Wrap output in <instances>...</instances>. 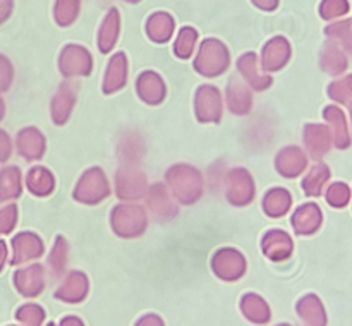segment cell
<instances>
[{
	"instance_id": "4316f807",
	"label": "cell",
	"mask_w": 352,
	"mask_h": 326,
	"mask_svg": "<svg viewBox=\"0 0 352 326\" xmlns=\"http://www.w3.org/2000/svg\"><path fill=\"white\" fill-rule=\"evenodd\" d=\"M325 117H327V120H330V122L333 124V127H336L337 146L339 148L349 146V136H347L346 126H344L346 122H344L342 112H340L339 108H336V106H329L325 112Z\"/></svg>"
},
{
	"instance_id": "f1b7e54d",
	"label": "cell",
	"mask_w": 352,
	"mask_h": 326,
	"mask_svg": "<svg viewBox=\"0 0 352 326\" xmlns=\"http://www.w3.org/2000/svg\"><path fill=\"white\" fill-rule=\"evenodd\" d=\"M302 314H308L311 326H325V312H323L322 304L316 297H308L301 304Z\"/></svg>"
},
{
	"instance_id": "5bb4252c",
	"label": "cell",
	"mask_w": 352,
	"mask_h": 326,
	"mask_svg": "<svg viewBox=\"0 0 352 326\" xmlns=\"http://www.w3.org/2000/svg\"><path fill=\"white\" fill-rule=\"evenodd\" d=\"M14 261L12 263H21L28 257L40 256L41 254V242L31 233H23V235L14 239Z\"/></svg>"
},
{
	"instance_id": "7c38bea8",
	"label": "cell",
	"mask_w": 352,
	"mask_h": 326,
	"mask_svg": "<svg viewBox=\"0 0 352 326\" xmlns=\"http://www.w3.org/2000/svg\"><path fill=\"white\" fill-rule=\"evenodd\" d=\"M126 57H124V54H117L116 57L110 60L109 69H107L103 91L113 93L119 88H122V86L126 84Z\"/></svg>"
},
{
	"instance_id": "8fae6325",
	"label": "cell",
	"mask_w": 352,
	"mask_h": 326,
	"mask_svg": "<svg viewBox=\"0 0 352 326\" xmlns=\"http://www.w3.org/2000/svg\"><path fill=\"white\" fill-rule=\"evenodd\" d=\"M138 93L148 103H158L164 100V82L153 72H144L138 81Z\"/></svg>"
},
{
	"instance_id": "60d3db41",
	"label": "cell",
	"mask_w": 352,
	"mask_h": 326,
	"mask_svg": "<svg viewBox=\"0 0 352 326\" xmlns=\"http://www.w3.org/2000/svg\"><path fill=\"white\" fill-rule=\"evenodd\" d=\"M254 3H256L258 7H261V9H267V10H272L277 7V0H253Z\"/></svg>"
},
{
	"instance_id": "277c9868",
	"label": "cell",
	"mask_w": 352,
	"mask_h": 326,
	"mask_svg": "<svg viewBox=\"0 0 352 326\" xmlns=\"http://www.w3.org/2000/svg\"><path fill=\"white\" fill-rule=\"evenodd\" d=\"M109 196V184L98 168L89 170L76 187V199L82 202H98Z\"/></svg>"
},
{
	"instance_id": "e575fe53",
	"label": "cell",
	"mask_w": 352,
	"mask_h": 326,
	"mask_svg": "<svg viewBox=\"0 0 352 326\" xmlns=\"http://www.w3.org/2000/svg\"><path fill=\"white\" fill-rule=\"evenodd\" d=\"M349 189L344 184H333L332 187L329 189V194H327V199H329L330 205L337 206V208H342L347 201H349Z\"/></svg>"
},
{
	"instance_id": "9c48e42d",
	"label": "cell",
	"mask_w": 352,
	"mask_h": 326,
	"mask_svg": "<svg viewBox=\"0 0 352 326\" xmlns=\"http://www.w3.org/2000/svg\"><path fill=\"white\" fill-rule=\"evenodd\" d=\"M144 189V177L136 170L119 172L117 177V194L119 198H140Z\"/></svg>"
},
{
	"instance_id": "7402d4cb",
	"label": "cell",
	"mask_w": 352,
	"mask_h": 326,
	"mask_svg": "<svg viewBox=\"0 0 352 326\" xmlns=\"http://www.w3.org/2000/svg\"><path fill=\"white\" fill-rule=\"evenodd\" d=\"M291 206V196L284 189L270 191L265 198V211L270 216H282Z\"/></svg>"
},
{
	"instance_id": "d590c367",
	"label": "cell",
	"mask_w": 352,
	"mask_h": 326,
	"mask_svg": "<svg viewBox=\"0 0 352 326\" xmlns=\"http://www.w3.org/2000/svg\"><path fill=\"white\" fill-rule=\"evenodd\" d=\"M330 95H332V98L339 100V102H347L352 95V75L330 86Z\"/></svg>"
},
{
	"instance_id": "1f68e13d",
	"label": "cell",
	"mask_w": 352,
	"mask_h": 326,
	"mask_svg": "<svg viewBox=\"0 0 352 326\" xmlns=\"http://www.w3.org/2000/svg\"><path fill=\"white\" fill-rule=\"evenodd\" d=\"M327 34L333 40L340 41L344 47L352 48V26L351 21H342V23H336L332 26L327 27Z\"/></svg>"
},
{
	"instance_id": "52a82bcc",
	"label": "cell",
	"mask_w": 352,
	"mask_h": 326,
	"mask_svg": "<svg viewBox=\"0 0 352 326\" xmlns=\"http://www.w3.org/2000/svg\"><path fill=\"white\" fill-rule=\"evenodd\" d=\"M229 199L236 205H246L253 199V182L246 170H232L229 175Z\"/></svg>"
},
{
	"instance_id": "484cf974",
	"label": "cell",
	"mask_w": 352,
	"mask_h": 326,
	"mask_svg": "<svg viewBox=\"0 0 352 326\" xmlns=\"http://www.w3.org/2000/svg\"><path fill=\"white\" fill-rule=\"evenodd\" d=\"M346 57L342 51L336 47V45H327L325 51H323V67L325 71L332 72V74H339L346 69Z\"/></svg>"
},
{
	"instance_id": "4dcf8cb0",
	"label": "cell",
	"mask_w": 352,
	"mask_h": 326,
	"mask_svg": "<svg viewBox=\"0 0 352 326\" xmlns=\"http://www.w3.org/2000/svg\"><path fill=\"white\" fill-rule=\"evenodd\" d=\"M150 206L157 215H165L167 211L175 213L177 208H172V202H168L165 189L162 185H155L150 192Z\"/></svg>"
},
{
	"instance_id": "cb8c5ba5",
	"label": "cell",
	"mask_w": 352,
	"mask_h": 326,
	"mask_svg": "<svg viewBox=\"0 0 352 326\" xmlns=\"http://www.w3.org/2000/svg\"><path fill=\"white\" fill-rule=\"evenodd\" d=\"M239 69L241 72H243L244 78H248V81H250L254 88L263 89L272 82L270 79L261 78V75L256 74V71H254V69H256V57H254V54L244 55L239 60Z\"/></svg>"
},
{
	"instance_id": "d6a6232c",
	"label": "cell",
	"mask_w": 352,
	"mask_h": 326,
	"mask_svg": "<svg viewBox=\"0 0 352 326\" xmlns=\"http://www.w3.org/2000/svg\"><path fill=\"white\" fill-rule=\"evenodd\" d=\"M349 12V2L347 0H323L320 5V14L323 19H333Z\"/></svg>"
},
{
	"instance_id": "30bf717a",
	"label": "cell",
	"mask_w": 352,
	"mask_h": 326,
	"mask_svg": "<svg viewBox=\"0 0 352 326\" xmlns=\"http://www.w3.org/2000/svg\"><path fill=\"white\" fill-rule=\"evenodd\" d=\"M292 223H294V229L298 233H302V235L313 233L322 223V211L316 208V205H305L296 211Z\"/></svg>"
},
{
	"instance_id": "5b68a950",
	"label": "cell",
	"mask_w": 352,
	"mask_h": 326,
	"mask_svg": "<svg viewBox=\"0 0 352 326\" xmlns=\"http://www.w3.org/2000/svg\"><path fill=\"white\" fill-rule=\"evenodd\" d=\"M60 67L65 75L89 74V71H91V57H89L85 48L71 45V47L62 51Z\"/></svg>"
},
{
	"instance_id": "f546056e",
	"label": "cell",
	"mask_w": 352,
	"mask_h": 326,
	"mask_svg": "<svg viewBox=\"0 0 352 326\" xmlns=\"http://www.w3.org/2000/svg\"><path fill=\"white\" fill-rule=\"evenodd\" d=\"M78 10L79 0H58L57 7H55V17H57L58 24L67 26L78 17Z\"/></svg>"
},
{
	"instance_id": "b9f144b4",
	"label": "cell",
	"mask_w": 352,
	"mask_h": 326,
	"mask_svg": "<svg viewBox=\"0 0 352 326\" xmlns=\"http://www.w3.org/2000/svg\"><path fill=\"white\" fill-rule=\"evenodd\" d=\"M6 244L3 242H0V268H2V264H3V259H6Z\"/></svg>"
},
{
	"instance_id": "d6986e66",
	"label": "cell",
	"mask_w": 352,
	"mask_h": 326,
	"mask_svg": "<svg viewBox=\"0 0 352 326\" xmlns=\"http://www.w3.org/2000/svg\"><path fill=\"white\" fill-rule=\"evenodd\" d=\"M26 182L28 187L31 189V192L36 196L48 194V192H52V189H54V177H52V174L40 167L33 168V170L28 174Z\"/></svg>"
},
{
	"instance_id": "8d00e7d4",
	"label": "cell",
	"mask_w": 352,
	"mask_h": 326,
	"mask_svg": "<svg viewBox=\"0 0 352 326\" xmlns=\"http://www.w3.org/2000/svg\"><path fill=\"white\" fill-rule=\"evenodd\" d=\"M14 223H16V208L7 206L6 209L0 211V233H7L9 230H12Z\"/></svg>"
},
{
	"instance_id": "9a60e30c",
	"label": "cell",
	"mask_w": 352,
	"mask_h": 326,
	"mask_svg": "<svg viewBox=\"0 0 352 326\" xmlns=\"http://www.w3.org/2000/svg\"><path fill=\"white\" fill-rule=\"evenodd\" d=\"M19 150L28 160H36L43 154V137L38 130L26 129L19 134Z\"/></svg>"
},
{
	"instance_id": "8992f818",
	"label": "cell",
	"mask_w": 352,
	"mask_h": 326,
	"mask_svg": "<svg viewBox=\"0 0 352 326\" xmlns=\"http://www.w3.org/2000/svg\"><path fill=\"white\" fill-rule=\"evenodd\" d=\"M196 108H198V117L203 122H215L220 119V96L213 86H203L198 91L196 98Z\"/></svg>"
},
{
	"instance_id": "7a4b0ae2",
	"label": "cell",
	"mask_w": 352,
	"mask_h": 326,
	"mask_svg": "<svg viewBox=\"0 0 352 326\" xmlns=\"http://www.w3.org/2000/svg\"><path fill=\"white\" fill-rule=\"evenodd\" d=\"M227 65H229V55L226 47L217 40H206L196 58V69L205 75H217L222 74Z\"/></svg>"
},
{
	"instance_id": "d4e9b609",
	"label": "cell",
	"mask_w": 352,
	"mask_h": 326,
	"mask_svg": "<svg viewBox=\"0 0 352 326\" xmlns=\"http://www.w3.org/2000/svg\"><path fill=\"white\" fill-rule=\"evenodd\" d=\"M227 95H229V106L232 108V112L236 113L250 112L251 96L243 86L236 84V81H234V84L229 86V89H227Z\"/></svg>"
},
{
	"instance_id": "836d02e7",
	"label": "cell",
	"mask_w": 352,
	"mask_h": 326,
	"mask_svg": "<svg viewBox=\"0 0 352 326\" xmlns=\"http://www.w3.org/2000/svg\"><path fill=\"white\" fill-rule=\"evenodd\" d=\"M196 41V31L191 27H184V30L179 33L177 41H175V51L181 58H186L191 55L192 47H195Z\"/></svg>"
},
{
	"instance_id": "e0dca14e",
	"label": "cell",
	"mask_w": 352,
	"mask_h": 326,
	"mask_svg": "<svg viewBox=\"0 0 352 326\" xmlns=\"http://www.w3.org/2000/svg\"><path fill=\"white\" fill-rule=\"evenodd\" d=\"M306 144L315 158L323 156L329 150V132L322 126H308L306 127Z\"/></svg>"
},
{
	"instance_id": "ab89813d",
	"label": "cell",
	"mask_w": 352,
	"mask_h": 326,
	"mask_svg": "<svg viewBox=\"0 0 352 326\" xmlns=\"http://www.w3.org/2000/svg\"><path fill=\"white\" fill-rule=\"evenodd\" d=\"M10 9H12V0H0V23L7 19Z\"/></svg>"
},
{
	"instance_id": "83f0119b",
	"label": "cell",
	"mask_w": 352,
	"mask_h": 326,
	"mask_svg": "<svg viewBox=\"0 0 352 326\" xmlns=\"http://www.w3.org/2000/svg\"><path fill=\"white\" fill-rule=\"evenodd\" d=\"M327 178H329V168L323 167V165H318L311 170V174L305 178L302 182V187L306 189V194L313 196V194H320L322 191V185L325 184Z\"/></svg>"
},
{
	"instance_id": "ac0fdd59",
	"label": "cell",
	"mask_w": 352,
	"mask_h": 326,
	"mask_svg": "<svg viewBox=\"0 0 352 326\" xmlns=\"http://www.w3.org/2000/svg\"><path fill=\"white\" fill-rule=\"evenodd\" d=\"M117 34H119V14H117L116 9H112L107 14L102 31H100V50L109 51L116 45Z\"/></svg>"
},
{
	"instance_id": "2e32d148",
	"label": "cell",
	"mask_w": 352,
	"mask_h": 326,
	"mask_svg": "<svg viewBox=\"0 0 352 326\" xmlns=\"http://www.w3.org/2000/svg\"><path fill=\"white\" fill-rule=\"evenodd\" d=\"M146 31L155 41H167L172 36V31H174V23H172V17L167 16L165 12L155 14L153 17H150L146 24Z\"/></svg>"
},
{
	"instance_id": "3957f363",
	"label": "cell",
	"mask_w": 352,
	"mask_h": 326,
	"mask_svg": "<svg viewBox=\"0 0 352 326\" xmlns=\"http://www.w3.org/2000/svg\"><path fill=\"white\" fill-rule=\"evenodd\" d=\"M112 223L119 235H140L146 226V216L140 206H119L113 209Z\"/></svg>"
},
{
	"instance_id": "74e56055",
	"label": "cell",
	"mask_w": 352,
	"mask_h": 326,
	"mask_svg": "<svg viewBox=\"0 0 352 326\" xmlns=\"http://www.w3.org/2000/svg\"><path fill=\"white\" fill-rule=\"evenodd\" d=\"M10 65L7 64V60L3 57H0V89H6L9 86L10 79Z\"/></svg>"
},
{
	"instance_id": "4fadbf2b",
	"label": "cell",
	"mask_w": 352,
	"mask_h": 326,
	"mask_svg": "<svg viewBox=\"0 0 352 326\" xmlns=\"http://www.w3.org/2000/svg\"><path fill=\"white\" fill-rule=\"evenodd\" d=\"M306 158L298 148H287L277 158V168L285 177H296L305 168Z\"/></svg>"
},
{
	"instance_id": "ffe728a7",
	"label": "cell",
	"mask_w": 352,
	"mask_h": 326,
	"mask_svg": "<svg viewBox=\"0 0 352 326\" xmlns=\"http://www.w3.org/2000/svg\"><path fill=\"white\" fill-rule=\"evenodd\" d=\"M74 103V88L64 84L54 100V119L57 124H62L69 117Z\"/></svg>"
},
{
	"instance_id": "f35d334b",
	"label": "cell",
	"mask_w": 352,
	"mask_h": 326,
	"mask_svg": "<svg viewBox=\"0 0 352 326\" xmlns=\"http://www.w3.org/2000/svg\"><path fill=\"white\" fill-rule=\"evenodd\" d=\"M9 151H10L9 139H7L6 134L0 132V160H6V158L9 156Z\"/></svg>"
},
{
	"instance_id": "6da1fadb",
	"label": "cell",
	"mask_w": 352,
	"mask_h": 326,
	"mask_svg": "<svg viewBox=\"0 0 352 326\" xmlns=\"http://www.w3.org/2000/svg\"><path fill=\"white\" fill-rule=\"evenodd\" d=\"M175 198L182 202H192L201 196V178L191 167H174L167 175Z\"/></svg>"
},
{
	"instance_id": "ba28073f",
	"label": "cell",
	"mask_w": 352,
	"mask_h": 326,
	"mask_svg": "<svg viewBox=\"0 0 352 326\" xmlns=\"http://www.w3.org/2000/svg\"><path fill=\"white\" fill-rule=\"evenodd\" d=\"M289 54H291V48L287 41L284 38H275L265 47L263 67L267 71H278L289 60Z\"/></svg>"
},
{
	"instance_id": "603a6c76",
	"label": "cell",
	"mask_w": 352,
	"mask_h": 326,
	"mask_svg": "<svg viewBox=\"0 0 352 326\" xmlns=\"http://www.w3.org/2000/svg\"><path fill=\"white\" fill-rule=\"evenodd\" d=\"M21 192L19 170L14 167L0 172V199L16 198Z\"/></svg>"
},
{
	"instance_id": "ee69618b",
	"label": "cell",
	"mask_w": 352,
	"mask_h": 326,
	"mask_svg": "<svg viewBox=\"0 0 352 326\" xmlns=\"http://www.w3.org/2000/svg\"><path fill=\"white\" fill-rule=\"evenodd\" d=\"M127 2H140V0H127Z\"/></svg>"
},
{
	"instance_id": "44dd1931",
	"label": "cell",
	"mask_w": 352,
	"mask_h": 326,
	"mask_svg": "<svg viewBox=\"0 0 352 326\" xmlns=\"http://www.w3.org/2000/svg\"><path fill=\"white\" fill-rule=\"evenodd\" d=\"M265 251H267L268 256H287L291 253V239L285 235V232L280 230H272L268 232V235L263 240Z\"/></svg>"
},
{
	"instance_id": "7bdbcfd3",
	"label": "cell",
	"mask_w": 352,
	"mask_h": 326,
	"mask_svg": "<svg viewBox=\"0 0 352 326\" xmlns=\"http://www.w3.org/2000/svg\"><path fill=\"white\" fill-rule=\"evenodd\" d=\"M0 117H2V103H0Z\"/></svg>"
}]
</instances>
